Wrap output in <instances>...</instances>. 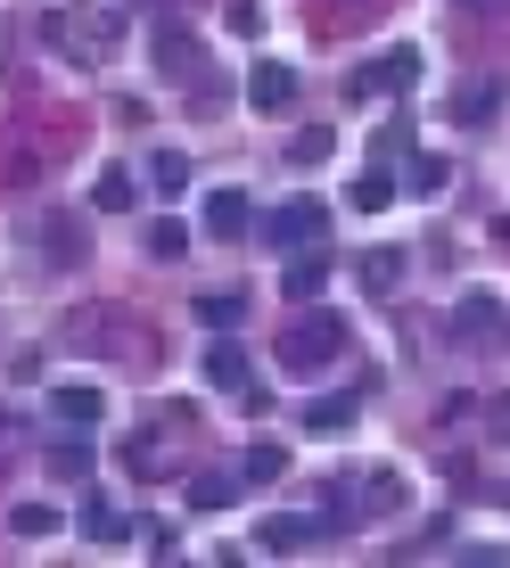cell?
I'll return each instance as SVG.
<instances>
[{
	"instance_id": "16",
	"label": "cell",
	"mask_w": 510,
	"mask_h": 568,
	"mask_svg": "<svg viewBox=\"0 0 510 568\" xmlns=\"http://www.w3.org/2000/svg\"><path fill=\"white\" fill-rule=\"evenodd\" d=\"M346 206L355 214H379V206H396V182H387V165H370L355 190H346Z\"/></svg>"
},
{
	"instance_id": "11",
	"label": "cell",
	"mask_w": 510,
	"mask_h": 568,
	"mask_svg": "<svg viewBox=\"0 0 510 568\" xmlns=\"http://www.w3.org/2000/svg\"><path fill=\"white\" fill-rule=\"evenodd\" d=\"M355 420H363V396H313V404H305V428H313V437H346Z\"/></svg>"
},
{
	"instance_id": "15",
	"label": "cell",
	"mask_w": 510,
	"mask_h": 568,
	"mask_svg": "<svg viewBox=\"0 0 510 568\" xmlns=\"http://www.w3.org/2000/svg\"><path fill=\"white\" fill-rule=\"evenodd\" d=\"M355 503H363V511H370V519H379V511H404V478H396V469H370V478H363V495H355Z\"/></svg>"
},
{
	"instance_id": "5",
	"label": "cell",
	"mask_w": 510,
	"mask_h": 568,
	"mask_svg": "<svg viewBox=\"0 0 510 568\" xmlns=\"http://www.w3.org/2000/svg\"><path fill=\"white\" fill-rule=\"evenodd\" d=\"M272 240L280 247H322L329 240V206L322 199H288L280 214H272Z\"/></svg>"
},
{
	"instance_id": "2",
	"label": "cell",
	"mask_w": 510,
	"mask_h": 568,
	"mask_svg": "<svg viewBox=\"0 0 510 568\" xmlns=\"http://www.w3.org/2000/svg\"><path fill=\"white\" fill-rule=\"evenodd\" d=\"M453 346H494L502 329H510V313H502V297L494 288H469V297H453Z\"/></svg>"
},
{
	"instance_id": "23",
	"label": "cell",
	"mask_w": 510,
	"mask_h": 568,
	"mask_svg": "<svg viewBox=\"0 0 510 568\" xmlns=\"http://www.w3.org/2000/svg\"><path fill=\"white\" fill-rule=\"evenodd\" d=\"M50 256L58 264H83V223H74V214H50Z\"/></svg>"
},
{
	"instance_id": "10",
	"label": "cell",
	"mask_w": 510,
	"mask_h": 568,
	"mask_svg": "<svg viewBox=\"0 0 510 568\" xmlns=\"http://www.w3.org/2000/svg\"><path fill=\"white\" fill-rule=\"evenodd\" d=\"M280 288H288V297H322V288H329V256H322V247H288V272H280Z\"/></svg>"
},
{
	"instance_id": "26",
	"label": "cell",
	"mask_w": 510,
	"mask_h": 568,
	"mask_svg": "<svg viewBox=\"0 0 510 568\" xmlns=\"http://www.w3.org/2000/svg\"><path fill=\"white\" fill-rule=\"evenodd\" d=\"M9 527H17V536H58V511H50V503H17Z\"/></svg>"
},
{
	"instance_id": "22",
	"label": "cell",
	"mask_w": 510,
	"mask_h": 568,
	"mask_svg": "<svg viewBox=\"0 0 510 568\" xmlns=\"http://www.w3.org/2000/svg\"><path fill=\"white\" fill-rule=\"evenodd\" d=\"M329 149H338V132L313 124V132H297V141H288V165H329Z\"/></svg>"
},
{
	"instance_id": "19",
	"label": "cell",
	"mask_w": 510,
	"mask_h": 568,
	"mask_svg": "<svg viewBox=\"0 0 510 568\" xmlns=\"http://www.w3.org/2000/svg\"><path fill=\"white\" fill-rule=\"evenodd\" d=\"M83 469H91V445H83V428H67L50 445V478H83Z\"/></svg>"
},
{
	"instance_id": "30",
	"label": "cell",
	"mask_w": 510,
	"mask_h": 568,
	"mask_svg": "<svg viewBox=\"0 0 510 568\" xmlns=\"http://www.w3.org/2000/svg\"><path fill=\"white\" fill-rule=\"evenodd\" d=\"M486 428H494V437L510 445V404H494V413H486Z\"/></svg>"
},
{
	"instance_id": "6",
	"label": "cell",
	"mask_w": 510,
	"mask_h": 568,
	"mask_svg": "<svg viewBox=\"0 0 510 568\" xmlns=\"http://www.w3.org/2000/svg\"><path fill=\"white\" fill-rule=\"evenodd\" d=\"M255 544H264L272 560H297V552H313V544H322V519L280 511V519H264V527H255Z\"/></svg>"
},
{
	"instance_id": "21",
	"label": "cell",
	"mask_w": 510,
	"mask_h": 568,
	"mask_svg": "<svg viewBox=\"0 0 510 568\" xmlns=\"http://www.w3.org/2000/svg\"><path fill=\"white\" fill-rule=\"evenodd\" d=\"M132 190H141V182H132V173H124V165H108V173H100V182H91V206H108V214H124V206H132Z\"/></svg>"
},
{
	"instance_id": "31",
	"label": "cell",
	"mask_w": 510,
	"mask_h": 568,
	"mask_svg": "<svg viewBox=\"0 0 510 568\" xmlns=\"http://www.w3.org/2000/svg\"><path fill=\"white\" fill-rule=\"evenodd\" d=\"M478 17H510V0H478Z\"/></svg>"
},
{
	"instance_id": "9",
	"label": "cell",
	"mask_w": 510,
	"mask_h": 568,
	"mask_svg": "<svg viewBox=\"0 0 510 568\" xmlns=\"http://www.w3.org/2000/svg\"><path fill=\"white\" fill-rule=\"evenodd\" d=\"M411 83H420V50H387V58H379V67L363 74L355 91H387V100H404Z\"/></svg>"
},
{
	"instance_id": "13",
	"label": "cell",
	"mask_w": 510,
	"mask_h": 568,
	"mask_svg": "<svg viewBox=\"0 0 510 568\" xmlns=\"http://www.w3.org/2000/svg\"><path fill=\"white\" fill-rule=\"evenodd\" d=\"M206 379H214V387H231V396H247V387H255V379H247V355H239L231 338H223V346H206Z\"/></svg>"
},
{
	"instance_id": "7",
	"label": "cell",
	"mask_w": 510,
	"mask_h": 568,
	"mask_svg": "<svg viewBox=\"0 0 510 568\" xmlns=\"http://www.w3.org/2000/svg\"><path fill=\"white\" fill-rule=\"evenodd\" d=\"M100 413H108V396H100L91 379L50 387V420H58V428H100Z\"/></svg>"
},
{
	"instance_id": "1",
	"label": "cell",
	"mask_w": 510,
	"mask_h": 568,
	"mask_svg": "<svg viewBox=\"0 0 510 568\" xmlns=\"http://www.w3.org/2000/svg\"><path fill=\"white\" fill-rule=\"evenodd\" d=\"M346 338H355V329H346V313H329V305H313L297 329H288L280 338V371H297V379H313V371H329L346 355Z\"/></svg>"
},
{
	"instance_id": "25",
	"label": "cell",
	"mask_w": 510,
	"mask_h": 568,
	"mask_svg": "<svg viewBox=\"0 0 510 568\" xmlns=\"http://www.w3.org/2000/svg\"><path fill=\"white\" fill-rule=\"evenodd\" d=\"M198 322L206 329H239L247 322V297H198Z\"/></svg>"
},
{
	"instance_id": "12",
	"label": "cell",
	"mask_w": 510,
	"mask_h": 568,
	"mask_svg": "<svg viewBox=\"0 0 510 568\" xmlns=\"http://www.w3.org/2000/svg\"><path fill=\"white\" fill-rule=\"evenodd\" d=\"M74 527H83V544H124L132 527H124V511H115L108 495H83V511H74Z\"/></svg>"
},
{
	"instance_id": "29",
	"label": "cell",
	"mask_w": 510,
	"mask_h": 568,
	"mask_svg": "<svg viewBox=\"0 0 510 568\" xmlns=\"http://www.w3.org/2000/svg\"><path fill=\"white\" fill-rule=\"evenodd\" d=\"M17 437H26V420H17V413H0V454H9Z\"/></svg>"
},
{
	"instance_id": "3",
	"label": "cell",
	"mask_w": 510,
	"mask_h": 568,
	"mask_svg": "<svg viewBox=\"0 0 510 568\" xmlns=\"http://www.w3.org/2000/svg\"><path fill=\"white\" fill-rule=\"evenodd\" d=\"M297 67H288V58H264V67H247V108L255 115H288L297 108Z\"/></svg>"
},
{
	"instance_id": "17",
	"label": "cell",
	"mask_w": 510,
	"mask_h": 568,
	"mask_svg": "<svg viewBox=\"0 0 510 568\" xmlns=\"http://www.w3.org/2000/svg\"><path fill=\"white\" fill-rule=\"evenodd\" d=\"M272 478H288V454H280V445H247L239 486H272Z\"/></svg>"
},
{
	"instance_id": "4",
	"label": "cell",
	"mask_w": 510,
	"mask_h": 568,
	"mask_svg": "<svg viewBox=\"0 0 510 568\" xmlns=\"http://www.w3.org/2000/svg\"><path fill=\"white\" fill-rule=\"evenodd\" d=\"M445 115H453L461 132H486V124L502 115V74H469V83L453 91V108H445Z\"/></svg>"
},
{
	"instance_id": "18",
	"label": "cell",
	"mask_w": 510,
	"mask_h": 568,
	"mask_svg": "<svg viewBox=\"0 0 510 568\" xmlns=\"http://www.w3.org/2000/svg\"><path fill=\"white\" fill-rule=\"evenodd\" d=\"M149 182L165 190V199H182V190H190V156H182V149H156V156H149Z\"/></svg>"
},
{
	"instance_id": "28",
	"label": "cell",
	"mask_w": 510,
	"mask_h": 568,
	"mask_svg": "<svg viewBox=\"0 0 510 568\" xmlns=\"http://www.w3.org/2000/svg\"><path fill=\"white\" fill-rule=\"evenodd\" d=\"M231 33H264V9H255V0H231Z\"/></svg>"
},
{
	"instance_id": "20",
	"label": "cell",
	"mask_w": 510,
	"mask_h": 568,
	"mask_svg": "<svg viewBox=\"0 0 510 568\" xmlns=\"http://www.w3.org/2000/svg\"><path fill=\"white\" fill-rule=\"evenodd\" d=\"M396 281H404V256H396V247H370V256H363V288H370V297H387Z\"/></svg>"
},
{
	"instance_id": "24",
	"label": "cell",
	"mask_w": 510,
	"mask_h": 568,
	"mask_svg": "<svg viewBox=\"0 0 510 568\" xmlns=\"http://www.w3.org/2000/svg\"><path fill=\"white\" fill-rule=\"evenodd\" d=\"M149 256H156V264H173V256H190V231H182V223H173V214H165V223H149Z\"/></svg>"
},
{
	"instance_id": "27",
	"label": "cell",
	"mask_w": 510,
	"mask_h": 568,
	"mask_svg": "<svg viewBox=\"0 0 510 568\" xmlns=\"http://www.w3.org/2000/svg\"><path fill=\"white\" fill-rule=\"evenodd\" d=\"M404 182H411V190H445V182H453V165H445V156H411Z\"/></svg>"
},
{
	"instance_id": "14",
	"label": "cell",
	"mask_w": 510,
	"mask_h": 568,
	"mask_svg": "<svg viewBox=\"0 0 510 568\" xmlns=\"http://www.w3.org/2000/svg\"><path fill=\"white\" fill-rule=\"evenodd\" d=\"M231 503H239V469H206V478H190V511H231Z\"/></svg>"
},
{
	"instance_id": "8",
	"label": "cell",
	"mask_w": 510,
	"mask_h": 568,
	"mask_svg": "<svg viewBox=\"0 0 510 568\" xmlns=\"http://www.w3.org/2000/svg\"><path fill=\"white\" fill-rule=\"evenodd\" d=\"M206 231H214V240H247V231H255V199H247V190H214V199H206Z\"/></svg>"
}]
</instances>
